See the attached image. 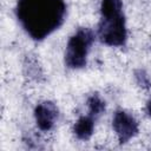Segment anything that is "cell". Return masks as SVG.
<instances>
[{
    "instance_id": "cell-7",
    "label": "cell",
    "mask_w": 151,
    "mask_h": 151,
    "mask_svg": "<svg viewBox=\"0 0 151 151\" xmlns=\"http://www.w3.org/2000/svg\"><path fill=\"white\" fill-rule=\"evenodd\" d=\"M87 106L90 116H92L94 119L100 117L105 111V101L98 94H92L87 99Z\"/></svg>"
},
{
    "instance_id": "cell-5",
    "label": "cell",
    "mask_w": 151,
    "mask_h": 151,
    "mask_svg": "<svg viewBox=\"0 0 151 151\" xmlns=\"http://www.w3.org/2000/svg\"><path fill=\"white\" fill-rule=\"evenodd\" d=\"M37 126L41 131H50L58 118V109L52 101H42L34 110Z\"/></svg>"
},
{
    "instance_id": "cell-6",
    "label": "cell",
    "mask_w": 151,
    "mask_h": 151,
    "mask_svg": "<svg viewBox=\"0 0 151 151\" xmlns=\"http://www.w3.org/2000/svg\"><path fill=\"white\" fill-rule=\"evenodd\" d=\"M94 130V118L92 116H83L80 117L73 126V132L78 139L87 140Z\"/></svg>"
},
{
    "instance_id": "cell-2",
    "label": "cell",
    "mask_w": 151,
    "mask_h": 151,
    "mask_svg": "<svg viewBox=\"0 0 151 151\" xmlns=\"http://www.w3.org/2000/svg\"><path fill=\"white\" fill-rule=\"evenodd\" d=\"M99 39L109 46H122L126 41L125 17L122 0H103L100 5Z\"/></svg>"
},
{
    "instance_id": "cell-4",
    "label": "cell",
    "mask_w": 151,
    "mask_h": 151,
    "mask_svg": "<svg viewBox=\"0 0 151 151\" xmlns=\"http://www.w3.org/2000/svg\"><path fill=\"white\" fill-rule=\"evenodd\" d=\"M112 126L120 144L127 143L131 138H133L138 133L137 120L134 119L133 116H131L130 113L123 110L116 111L112 119Z\"/></svg>"
},
{
    "instance_id": "cell-1",
    "label": "cell",
    "mask_w": 151,
    "mask_h": 151,
    "mask_svg": "<svg viewBox=\"0 0 151 151\" xmlns=\"http://www.w3.org/2000/svg\"><path fill=\"white\" fill-rule=\"evenodd\" d=\"M17 18L22 28L35 40H41L64 21V0H18Z\"/></svg>"
},
{
    "instance_id": "cell-8",
    "label": "cell",
    "mask_w": 151,
    "mask_h": 151,
    "mask_svg": "<svg viewBox=\"0 0 151 151\" xmlns=\"http://www.w3.org/2000/svg\"><path fill=\"white\" fill-rule=\"evenodd\" d=\"M134 78L137 80V84L143 88H149L151 86V80L144 70H137L134 72Z\"/></svg>"
},
{
    "instance_id": "cell-3",
    "label": "cell",
    "mask_w": 151,
    "mask_h": 151,
    "mask_svg": "<svg viewBox=\"0 0 151 151\" xmlns=\"http://www.w3.org/2000/svg\"><path fill=\"white\" fill-rule=\"evenodd\" d=\"M94 40L90 28L81 27L71 35L65 51V63L70 68H81L86 65L87 54Z\"/></svg>"
},
{
    "instance_id": "cell-9",
    "label": "cell",
    "mask_w": 151,
    "mask_h": 151,
    "mask_svg": "<svg viewBox=\"0 0 151 151\" xmlns=\"http://www.w3.org/2000/svg\"><path fill=\"white\" fill-rule=\"evenodd\" d=\"M146 110H147V113H149V116L151 117V99L147 101V104H146Z\"/></svg>"
}]
</instances>
